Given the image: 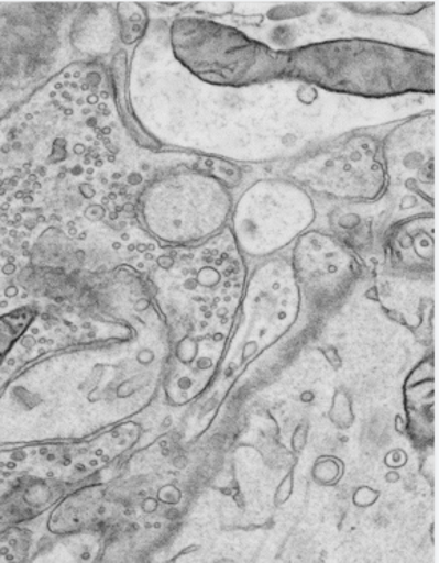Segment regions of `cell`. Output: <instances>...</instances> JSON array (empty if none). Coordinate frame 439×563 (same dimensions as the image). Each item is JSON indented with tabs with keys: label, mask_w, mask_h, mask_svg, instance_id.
<instances>
[{
	"label": "cell",
	"mask_w": 439,
	"mask_h": 563,
	"mask_svg": "<svg viewBox=\"0 0 439 563\" xmlns=\"http://www.w3.org/2000/svg\"><path fill=\"white\" fill-rule=\"evenodd\" d=\"M32 317H34V313L30 309H23V311L10 313V316L0 319V361L6 356L8 349L18 340L20 333L25 331Z\"/></svg>",
	"instance_id": "obj_1"
},
{
	"label": "cell",
	"mask_w": 439,
	"mask_h": 563,
	"mask_svg": "<svg viewBox=\"0 0 439 563\" xmlns=\"http://www.w3.org/2000/svg\"><path fill=\"white\" fill-rule=\"evenodd\" d=\"M10 235L13 236V239H15V236H18V232H15V231L10 232Z\"/></svg>",
	"instance_id": "obj_2"
}]
</instances>
